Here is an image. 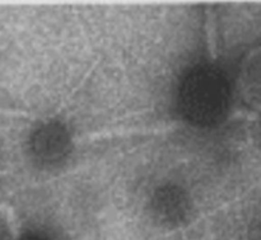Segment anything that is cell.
Wrapping results in <instances>:
<instances>
[{
    "label": "cell",
    "instance_id": "3",
    "mask_svg": "<svg viewBox=\"0 0 261 240\" xmlns=\"http://www.w3.org/2000/svg\"><path fill=\"white\" fill-rule=\"evenodd\" d=\"M153 215L161 223L176 225L185 220L190 200L185 191L175 185H165L154 191L150 200Z\"/></svg>",
    "mask_w": 261,
    "mask_h": 240
},
{
    "label": "cell",
    "instance_id": "2",
    "mask_svg": "<svg viewBox=\"0 0 261 240\" xmlns=\"http://www.w3.org/2000/svg\"><path fill=\"white\" fill-rule=\"evenodd\" d=\"M28 146L31 157L38 167H59L70 154V134L60 122H47L33 131Z\"/></svg>",
    "mask_w": 261,
    "mask_h": 240
},
{
    "label": "cell",
    "instance_id": "4",
    "mask_svg": "<svg viewBox=\"0 0 261 240\" xmlns=\"http://www.w3.org/2000/svg\"><path fill=\"white\" fill-rule=\"evenodd\" d=\"M17 240H48V239L45 238V236L36 235V234H27V235L20 236V238Z\"/></svg>",
    "mask_w": 261,
    "mask_h": 240
},
{
    "label": "cell",
    "instance_id": "1",
    "mask_svg": "<svg viewBox=\"0 0 261 240\" xmlns=\"http://www.w3.org/2000/svg\"><path fill=\"white\" fill-rule=\"evenodd\" d=\"M229 83L221 69L199 65L185 74L177 92V108L189 124L209 127L224 118L229 106Z\"/></svg>",
    "mask_w": 261,
    "mask_h": 240
}]
</instances>
